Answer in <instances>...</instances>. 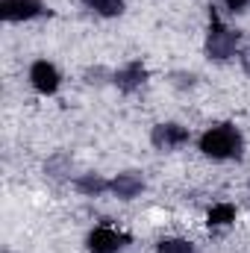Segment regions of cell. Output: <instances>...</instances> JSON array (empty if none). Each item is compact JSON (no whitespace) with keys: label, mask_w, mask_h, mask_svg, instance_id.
Returning a JSON list of instances; mask_svg holds the SVG:
<instances>
[{"label":"cell","mask_w":250,"mask_h":253,"mask_svg":"<svg viewBox=\"0 0 250 253\" xmlns=\"http://www.w3.org/2000/svg\"><path fill=\"white\" fill-rule=\"evenodd\" d=\"M197 153L209 162H236L245 153V135L230 121L209 124L197 135Z\"/></svg>","instance_id":"obj_1"},{"label":"cell","mask_w":250,"mask_h":253,"mask_svg":"<svg viewBox=\"0 0 250 253\" xmlns=\"http://www.w3.org/2000/svg\"><path fill=\"white\" fill-rule=\"evenodd\" d=\"M239 47H242V30L230 27L212 6L206 27V56L212 62H230L239 56Z\"/></svg>","instance_id":"obj_2"},{"label":"cell","mask_w":250,"mask_h":253,"mask_svg":"<svg viewBox=\"0 0 250 253\" xmlns=\"http://www.w3.org/2000/svg\"><path fill=\"white\" fill-rule=\"evenodd\" d=\"M129 242H132V236L126 230H121L118 224L103 221V224H97V227L88 230L85 251L88 253H124L129 248Z\"/></svg>","instance_id":"obj_3"},{"label":"cell","mask_w":250,"mask_h":253,"mask_svg":"<svg viewBox=\"0 0 250 253\" xmlns=\"http://www.w3.org/2000/svg\"><path fill=\"white\" fill-rule=\"evenodd\" d=\"M27 83L36 94L42 97H53L59 88H62V71L56 68V62L50 59H36L27 71Z\"/></svg>","instance_id":"obj_4"},{"label":"cell","mask_w":250,"mask_h":253,"mask_svg":"<svg viewBox=\"0 0 250 253\" xmlns=\"http://www.w3.org/2000/svg\"><path fill=\"white\" fill-rule=\"evenodd\" d=\"M188 141H191V129L186 124H177V121H162L150 132V144L156 150H180Z\"/></svg>","instance_id":"obj_5"},{"label":"cell","mask_w":250,"mask_h":253,"mask_svg":"<svg viewBox=\"0 0 250 253\" xmlns=\"http://www.w3.org/2000/svg\"><path fill=\"white\" fill-rule=\"evenodd\" d=\"M44 12V0H0V18L6 24H27L42 18Z\"/></svg>","instance_id":"obj_6"},{"label":"cell","mask_w":250,"mask_h":253,"mask_svg":"<svg viewBox=\"0 0 250 253\" xmlns=\"http://www.w3.org/2000/svg\"><path fill=\"white\" fill-rule=\"evenodd\" d=\"M115 85L124 91V94H132V91H138L144 83H147V65L141 62V59H129L126 65H121L118 71H115Z\"/></svg>","instance_id":"obj_7"},{"label":"cell","mask_w":250,"mask_h":253,"mask_svg":"<svg viewBox=\"0 0 250 253\" xmlns=\"http://www.w3.org/2000/svg\"><path fill=\"white\" fill-rule=\"evenodd\" d=\"M236 221H239V206L233 200H215L203 215V224L209 230H230L236 227Z\"/></svg>","instance_id":"obj_8"},{"label":"cell","mask_w":250,"mask_h":253,"mask_svg":"<svg viewBox=\"0 0 250 253\" xmlns=\"http://www.w3.org/2000/svg\"><path fill=\"white\" fill-rule=\"evenodd\" d=\"M141 191H144V177L141 174L124 171V174L109 180V194H115L118 200H135Z\"/></svg>","instance_id":"obj_9"},{"label":"cell","mask_w":250,"mask_h":253,"mask_svg":"<svg viewBox=\"0 0 250 253\" xmlns=\"http://www.w3.org/2000/svg\"><path fill=\"white\" fill-rule=\"evenodd\" d=\"M153 253H197V245L186 236H180V233H168L156 242Z\"/></svg>","instance_id":"obj_10"},{"label":"cell","mask_w":250,"mask_h":253,"mask_svg":"<svg viewBox=\"0 0 250 253\" xmlns=\"http://www.w3.org/2000/svg\"><path fill=\"white\" fill-rule=\"evenodd\" d=\"M74 189L80 194H85V197H100V194L109 191V180H103L100 174H80L74 180Z\"/></svg>","instance_id":"obj_11"},{"label":"cell","mask_w":250,"mask_h":253,"mask_svg":"<svg viewBox=\"0 0 250 253\" xmlns=\"http://www.w3.org/2000/svg\"><path fill=\"white\" fill-rule=\"evenodd\" d=\"M83 6L100 18H121L126 12V0H83Z\"/></svg>","instance_id":"obj_12"},{"label":"cell","mask_w":250,"mask_h":253,"mask_svg":"<svg viewBox=\"0 0 250 253\" xmlns=\"http://www.w3.org/2000/svg\"><path fill=\"white\" fill-rule=\"evenodd\" d=\"M221 6H224L230 15H245L250 9V0H221Z\"/></svg>","instance_id":"obj_13"},{"label":"cell","mask_w":250,"mask_h":253,"mask_svg":"<svg viewBox=\"0 0 250 253\" xmlns=\"http://www.w3.org/2000/svg\"><path fill=\"white\" fill-rule=\"evenodd\" d=\"M242 59H245V68H248V74H250V47L242 53Z\"/></svg>","instance_id":"obj_14"},{"label":"cell","mask_w":250,"mask_h":253,"mask_svg":"<svg viewBox=\"0 0 250 253\" xmlns=\"http://www.w3.org/2000/svg\"><path fill=\"white\" fill-rule=\"evenodd\" d=\"M3 253H12V251H3Z\"/></svg>","instance_id":"obj_15"}]
</instances>
